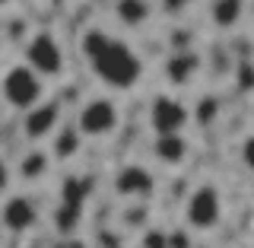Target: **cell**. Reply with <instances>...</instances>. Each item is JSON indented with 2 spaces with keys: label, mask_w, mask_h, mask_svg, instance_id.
Instances as JSON below:
<instances>
[{
  "label": "cell",
  "mask_w": 254,
  "mask_h": 248,
  "mask_svg": "<svg viewBox=\"0 0 254 248\" xmlns=\"http://www.w3.org/2000/svg\"><path fill=\"white\" fill-rule=\"evenodd\" d=\"M190 121L185 102L172 99V95H159L149 108V127L159 134V137H172V134H181L185 124Z\"/></svg>",
  "instance_id": "6"
},
{
  "label": "cell",
  "mask_w": 254,
  "mask_h": 248,
  "mask_svg": "<svg viewBox=\"0 0 254 248\" xmlns=\"http://www.w3.org/2000/svg\"><path fill=\"white\" fill-rule=\"evenodd\" d=\"M185 217H188V226L190 229H197V233H210V229L222 220V197H219L216 185L194 188V194L188 197Z\"/></svg>",
  "instance_id": "3"
},
{
  "label": "cell",
  "mask_w": 254,
  "mask_h": 248,
  "mask_svg": "<svg viewBox=\"0 0 254 248\" xmlns=\"http://www.w3.org/2000/svg\"><path fill=\"white\" fill-rule=\"evenodd\" d=\"M140 248H169V236H165L162 229H146Z\"/></svg>",
  "instance_id": "18"
},
{
  "label": "cell",
  "mask_w": 254,
  "mask_h": 248,
  "mask_svg": "<svg viewBox=\"0 0 254 248\" xmlns=\"http://www.w3.org/2000/svg\"><path fill=\"white\" fill-rule=\"evenodd\" d=\"M165 74H169L172 83L185 86L188 80L197 74V58H194V54H175V58L165 64Z\"/></svg>",
  "instance_id": "11"
},
{
  "label": "cell",
  "mask_w": 254,
  "mask_h": 248,
  "mask_svg": "<svg viewBox=\"0 0 254 248\" xmlns=\"http://www.w3.org/2000/svg\"><path fill=\"white\" fill-rule=\"evenodd\" d=\"M48 165H51V156L42 153V150H32V153L22 156V163H19V175L26 181H35V178H42V175L48 172Z\"/></svg>",
  "instance_id": "12"
},
{
  "label": "cell",
  "mask_w": 254,
  "mask_h": 248,
  "mask_svg": "<svg viewBox=\"0 0 254 248\" xmlns=\"http://www.w3.org/2000/svg\"><path fill=\"white\" fill-rule=\"evenodd\" d=\"M92 74L105 86H111V89H133L143 77V61L137 58V51L127 42L111 38L92 58Z\"/></svg>",
  "instance_id": "1"
},
{
  "label": "cell",
  "mask_w": 254,
  "mask_h": 248,
  "mask_svg": "<svg viewBox=\"0 0 254 248\" xmlns=\"http://www.w3.org/2000/svg\"><path fill=\"white\" fill-rule=\"evenodd\" d=\"M26 67L35 77H58L64 70V48L58 45V38L51 32H38L29 38L26 45Z\"/></svg>",
  "instance_id": "4"
},
{
  "label": "cell",
  "mask_w": 254,
  "mask_h": 248,
  "mask_svg": "<svg viewBox=\"0 0 254 248\" xmlns=\"http://www.w3.org/2000/svg\"><path fill=\"white\" fill-rule=\"evenodd\" d=\"M156 159L165 165H181L188 159V140L181 134H172V137H156Z\"/></svg>",
  "instance_id": "10"
},
{
  "label": "cell",
  "mask_w": 254,
  "mask_h": 248,
  "mask_svg": "<svg viewBox=\"0 0 254 248\" xmlns=\"http://www.w3.org/2000/svg\"><path fill=\"white\" fill-rule=\"evenodd\" d=\"M111 42V35H108V32H102V29H89V32H86V35H83V54H86V58H95V54H99L102 51V48H105Z\"/></svg>",
  "instance_id": "16"
},
{
  "label": "cell",
  "mask_w": 254,
  "mask_h": 248,
  "mask_svg": "<svg viewBox=\"0 0 254 248\" xmlns=\"http://www.w3.org/2000/svg\"><path fill=\"white\" fill-rule=\"evenodd\" d=\"M79 210H83L79 204H61L58 220H54L61 233H73V229H76V223H79Z\"/></svg>",
  "instance_id": "17"
},
{
  "label": "cell",
  "mask_w": 254,
  "mask_h": 248,
  "mask_svg": "<svg viewBox=\"0 0 254 248\" xmlns=\"http://www.w3.org/2000/svg\"><path fill=\"white\" fill-rule=\"evenodd\" d=\"M242 10H245V6L238 3V0H219V3H213V6H210V13H213V22H216L219 29H229V26H235V22L242 19Z\"/></svg>",
  "instance_id": "13"
},
{
  "label": "cell",
  "mask_w": 254,
  "mask_h": 248,
  "mask_svg": "<svg viewBox=\"0 0 254 248\" xmlns=\"http://www.w3.org/2000/svg\"><path fill=\"white\" fill-rule=\"evenodd\" d=\"M0 220H3V226L10 229V233H29V229H35V223H38V210H35V204L29 201V197H22V194H16L10 197V201L3 204V210H0Z\"/></svg>",
  "instance_id": "8"
},
{
  "label": "cell",
  "mask_w": 254,
  "mask_h": 248,
  "mask_svg": "<svg viewBox=\"0 0 254 248\" xmlns=\"http://www.w3.org/2000/svg\"><path fill=\"white\" fill-rule=\"evenodd\" d=\"M118 16H121V22H127V26H140V22H146L153 16V6L127 0V3H118Z\"/></svg>",
  "instance_id": "14"
},
{
  "label": "cell",
  "mask_w": 254,
  "mask_h": 248,
  "mask_svg": "<svg viewBox=\"0 0 254 248\" xmlns=\"http://www.w3.org/2000/svg\"><path fill=\"white\" fill-rule=\"evenodd\" d=\"M10 178H13V175H10V165H6L3 159H0V194H3V191L10 188Z\"/></svg>",
  "instance_id": "20"
},
{
  "label": "cell",
  "mask_w": 254,
  "mask_h": 248,
  "mask_svg": "<svg viewBox=\"0 0 254 248\" xmlns=\"http://www.w3.org/2000/svg\"><path fill=\"white\" fill-rule=\"evenodd\" d=\"M169 248H188V236L185 233H172L169 236Z\"/></svg>",
  "instance_id": "22"
},
{
  "label": "cell",
  "mask_w": 254,
  "mask_h": 248,
  "mask_svg": "<svg viewBox=\"0 0 254 248\" xmlns=\"http://www.w3.org/2000/svg\"><path fill=\"white\" fill-rule=\"evenodd\" d=\"M0 92H3L6 105L26 115L29 108H35L42 102V77H35L26 64H16L0 80Z\"/></svg>",
  "instance_id": "2"
},
{
  "label": "cell",
  "mask_w": 254,
  "mask_h": 248,
  "mask_svg": "<svg viewBox=\"0 0 254 248\" xmlns=\"http://www.w3.org/2000/svg\"><path fill=\"white\" fill-rule=\"evenodd\" d=\"M238 80H242V89H251V64L242 61V74H238Z\"/></svg>",
  "instance_id": "21"
},
{
  "label": "cell",
  "mask_w": 254,
  "mask_h": 248,
  "mask_svg": "<svg viewBox=\"0 0 254 248\" xmlns=\"http://www.w3.org/2000/svg\"><path fill=\"white\" fill-rule=\"evenodd\" d=\"M118 121H121V115H118V105L105 95H99V99H89L83 108H79V134H86V137H108V134L118 131Z\"/></svg>",
  "instance_id": "5"
},
{
  "label": "cell",
  "mask_w": 254,
  "mask_h": 248,
  "mask_svg": "<svg viewBox=\"0 0 254 248\" xmlns=\"http://www.w3.org/2000/svg\"><path fill=\"white\" fill-rule=\"evenodd\" d=\"M153 188H156L153 175L137 163L124 165V169L115 175V191L124 194V197H146V194H153Z\"/></svg>",
  "instance_id": "9"
},
{
  "label": "cell",
  "mask_w": 254,
  "mask_h": 248,
  "mask_svg": "<svg viewBox=\"0 0 254 248\" xmlns=\"http://www.w3.org/2000/svg\"><path fill=\"white\" fill-rule=\"evenodd\" d=\"M216 99H200V105H197V118H200L203 124H210L213 118H216Z\"/></svg>",
  "instance_id": "19"
},
{
  "label": "cell",
  "mask_w": 254,
  "mask_h": 248,
  "mask_svg": "<svg viewBox=\"0 0 254 248\" xmlns=\"http://www.w3.org/2000/svg\"><path fill=\"white\" fill-rule=\"evenodd\" d=\"M61 121V105L58 102H38L35 108H29L22 115V134L29 140H42V137H51V131L58 127Z\"/></svg>",
  "instance_id": "7"
},
{
  "label": "cell",
  "mask_w": 254,
  "mask_h": 248,
  "mask_svg": "<svg viewBox=\"0 0 254 248\" xmlns=\"http://www.w3.org/2000/svg\"><path fill=\"white\" fill-rule=\"evenodd\" d=\"M79 150V134L73 131V127H64V131L58 134V140H54V153H58L61 159H70Z\"/></svg>",
  "instance_id": "15"
}]
</instances>
